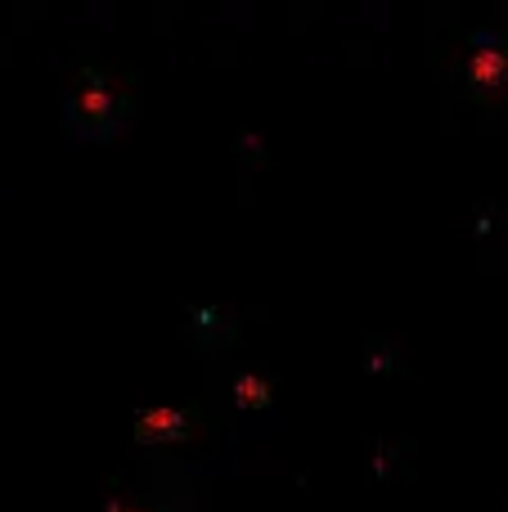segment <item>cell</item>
<instances>
[{
  "label": "cell",
  "mask_w": 508,
  "mask_h": 512,
  "mask_svg": "<svg viewBox=\"0 0 508 512\" xmlns=\"http://www.w3.org/2000/svg\"><path fill=\"white\" fill-rule=\"evenodd\" d=\"M108 512H140V508H126V504H117V499H113V504H108Z\"/></svg>",
  "instance_id": "5"
},
{
  "label": "cell",
  "mask_w": 508,
  "mask_h": 512,
  "mask_svg": "<svg viewBox=\"0 0 508 512\" xmlns=\"http://www.w3.org/2000/svg\"><path fill=\"white\" fill-rule=\"evenodd\" d=\"M108 108H113V90H104V86H86L77 95V113L81 117H108Z\"/></svg>",
  "instance_id": "4"
},
{
  "label": "cell",
  "mask_w": 508,
  "mask_h": 512,
  "mask_svg": "<svg viewBox=\"0 0 508 512\" xmlns=\"http://www.w3.org/2000/svg\"><path fill=\"white\" fill-rule=\"evenodd\" d=\"M270 400V382L261 378V373H243L239 382H234V405L239 409H261Z\"/></svg>",
  "instance_id": "3"
},
{
  "label": "cell",
  "mask_w": 508,
  "mask_h": 512,
  "mask_svg": "<svg viewBox=\"0 0 508 512\" xmlns=\"http://www.w3.org/2000/svg\"><path fill=\"white\" fill-rule=\"evenodd\" d=\"M135 427H140L144 441H176V436H185V414H180L176 405H153L144 409L140 418H135Z\"/></svg>",
  "instance_id": "1"
},
{
  "label": "cell",
  "mask_w": 508,
  "mask_h": 512,
  "mask_svg": "<svg viewBox=\"0 0 508 512\" xmlns=\"http://www.w3.org/2000/svg\"><path fill=\"white\" fill-rule=\"evenodd\" d=\"M468 77H473V86H504L508 81V54L495 50V45H482V50H473V59H468Z\"/></svg>",
  "instance_id": "2"
}]
</instances>
